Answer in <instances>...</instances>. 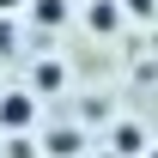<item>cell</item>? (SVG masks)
<instances>
[{"label": "cell", "instance_id": "8992f818", "mask_svg": "<svg viewBox=\"0 0 158 158\" xmlns=\"http://www.w3.org/2000/svg\"><path fill=\"white\" fill-rule=\"evenodd\" d=\"M37 19L43 24H61V19H67V0H37Z\"/></svg>", "mask_w": 158, "mask_h": 158}, {"label": "cell", "instance_id": "ba28073f", "mask_svg": "<svg viewBox=\"0 0 158 158\" xmlns=\"http://www.w3.org/2000/svg\"><path fill=\"white\" fill-rule=\"evenodd\" d=\"M31 0H0V19H12V12H24Z\"/></svg>", "mask_w": 158, "mask_h": 158}, {"label": "cell", "instance_id": "5b68a950", "mask_svg": "<svg viewBox=\"0 0 158 158\" xmlns=\"http://www.w3.org/2000/svg\"><path fill=\"white\" fill-rule=\"evenodd\" d=\"M79 146H85L79 128H55V134H49V152H55V158H79Z\"/></svg>", "mask_w": 158, "mask_h": 158}, {"label": "cell", "instance_id": "52a82bcc", "mask_svg": "<svg viewBox=\"0 0 158 158\" xmlns=\"http://www.w3.org/2000/svg\"><path fill=\"white\" fill-rule=\"evenodd\" d=\"M152 6L158 0H122V12H134V19H152Z\"/></svg>", "mask_w": 158, "mask_h": 158}, {"label": "cell", "instance_id": "6da1fadb", "mask_svg": "<svg viewBox=\"0 0 158 158\" xmlns=\"http://www.w3.org/2000/svg\"><path fill=\"white\" fill-rule=\"evenodd\" d=\"M0 128H6V134H24V128H37V91H24V85L0 91Z\"/></svg>", "mask_w": 158, "mask_h": 158}, {"label": "cell", "instance_id": "277c9868", "mask_svg": "<svg viewBox=\"0 0 158 158\" xmlns=\"http://www.w3.org/2000/svg\"><path fill=\"white\" fill-rule=\"evenodd\" d=\"M61 85H67V67L61 61H37V85L31 91H61Z\"/></svg>", "mask_w": 158, "mask_h": 158}, {"label": "cell", "instance_id": "7a4b0ae2", "mask_svg": "<svg viewBox=\"0 0 158 158\" xmlns=\"http://www.w3.org/2000/svg\"><path fill=\"white\" fill-rule=\"evenodd\" d=\"M122 24H128L122 0H91V6H85V31H91V37H116Z\"/></svg>", "mask_w": 158, "mask_h": 158}, {"label": "cell", "instance_id": "3957f363", "mask_svg": "<svg viewBox=\"0 0 158 158\" xmlns=\"http://www.w3.org/2000/svg\"><path fill=\"white\" fill-rule=\"evenodd\" d=\"M110 140H116V152H128V158H140V152H146V134H140V122H116V134H110Z\"/></svg>", "mask_w": 158, "mask_h": 158}]
</instances>
